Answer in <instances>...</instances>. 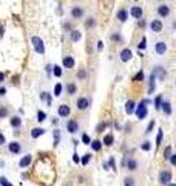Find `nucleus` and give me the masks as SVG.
Listing matches in <instances>:
<instances>
[{"instance_id": "1", "label": "nucleus", "mask_w": 176, "mask_h": 186, "mask_svg": "<svg viewBox=\"0 0 176 186\" xmlns=\"http://www.w3.org/2000/svg\"><path fill=\"white\" fill-rule=\"evenodd\" d=\"M31 42H33V45H34V50L39 53V54H43L45 53V46H43V40L40 39V37H37V36H34L33 39H31Z\"/></svg>"}, {"instance_id": "2", "label": "nucleus", "mask_w": 176, "mask_h": 186, "mask_svg": "<svg viewBox=\"0 0 176 186\" xmlns=\"http://www.w3.org/2000/svg\"><path fill=\"white\" fill-rule=\"evenodd\" d=\"M147 104H148V101H142L136 107V116H138L139 120H144L145 116H147Z\"/></svg>"}, {"instance_id": "3", "label": "nucleus", "mask_w": 176, "mask_h": 186, "mask_svg": "<svg viewBox=\"0 0 176 186\" xmlns=\"http://www.w3.org/2000/svg\"><path fill=\"white\" fill-rule=\"evenodd\" d=\"M170 180H171V172H170V171H161V172H159V183H161V184L165 186V184L171 183Z\"/></svg>"}, {"instance_id": "4", "label": "nucleus", "mask_w": 176, "mask_h": 186, "mask_svg": "<svg viewBox=\"0 0 176 186\" xmlns=\"http://www.w3.org/2000/svg\"><path fill=\"white\" fill-rule=\"evenodd\" d=\"M31 161H33V157L28 154V155H23L22 157V160L19 161V166L22 168V169H25V168H28L30 165H31Z\"/></svg>"}, {"instance_id": "5", "label": "nucleus", "mask_w": 176, "mask_h": 186, "mask_svg": "<svg viewBox=\"0 0 176 186\" xmlns=\"http://www.w3.org/2000/svg\"><path fill=\"white\" fill-rule=\"evenodd\" d=\"M8 149H9V152H11V154L17 155V154H20L22 146H20V143H19V141H13V143H9V144H8Z\"/></svg>"}, {"instance_id": "6", "label": "nucleus", "mask_w": 176, "mask_h": 186, "mask_svg": "<svg viewBox=\"0 0 176 186\" xmlns=\"http://www.w3.org/2000/svg\"><path fill=\"white\" fill-rule=\"evenodd\" d=\"M77 129H79V124H77L76 120H70V121L66 123V130H68L70 133H76Z\"/></svg>"}, {"instance_id": "7", "label": "nucleus", "mask_w": 176, "mask_h": 186, "mask_svg": "<svg viewBox=\"0 0 176 186\" xmlns=\"http://www.w3.org/2000/svg\"><path fill=\"white\" fill-rule=\"evenodd\" d=\"M150 30L152 31H155V33H159V31H162V22L161 20H152L150 22Z\"/></svg>"}, {"instance_id": "8", "label": "nucleus", "mask_w": 176, "mask_h": 186, "mask_svg": "<svg viewBox=\"0 0 176 186\" xmlns=\"http://www.w3.org/2000/svg\"><path fill=\"white\" fill-rule=\"evenodd\" d=\"M76 106H77V109H79V110H85V109H88V106H90V101H88L87 98H77V101H76Z\"/></svg>"}, {"instance_id": "9", "label": "nucleus", "mask_w": 176, "mask_h": 186, "mask_svg": "<svg viewBox=\"0 0 176 186\" xmlns=\"http://www.w3.org/2000/svg\"><path fill=\"white\" fill-rule=\"evenodd\" d=\"M158 14H159L161 17H167V16L170 14V6H168V5H159V6H158Z\"/></svg>"}, {"instance_id": "10", "label": "nucleus", "mask_w": 176, "mask_h": 186, "mask_svg": "<svg viewBox=\"0 0 176 186\" xmlns=\"http://www.w3.org/2000/svg\"><path fill=\"white\" fill-rule=\"evenodd\" d=\"M131 50H128V48H124L122 50V53H120V61L122 62H127V61H130L131 59Z\"/></svg>"}, {"instance_id": "11", "label": "nucleus", "mask_w": 176, "mask_h": 186, "mask_svg": "<svg viewBox=\"0 0 176 186\" xmlns=\"http://www.w3.org/2000/svg\"><path fill=\"white\" fill-rule=\"evenodd\" d=\"M57 113H59V116H62V118H65V116H68V115H70V107H68L66 104H62V106H59V110H57Z\"/></svg>"}, {"instance_id": "12", "label": "nucleus", "mask_w": 176, "mask_h": 186, "mask_svg": "<svg viewBox=\"0 0 176 186\" xmlns=\"http://www.w3.org/2000/svg\"><path fill=\"white\" fill-rule=\"evenodd\" d=\"M62 64H63L65 68H73L74 67V58L73 56H65L63 61H62Z\"/></svg>"}, {"instance_id": "13", "label": "nucleus", "mask_w": 176, "mask_h": 186, "mask_svg": "<svg viewBox=\"0 0 176 186\" xmlns=\"http://www.w3.org/2000/svg\"><path fill=\"white\" fill-rule=\"evenodd\" d=\"M71 16H73V19H81V17L84 16V9L79 8V6H74V8L71 9Z\"/></svg>"}, {"instance_id": "14", "label": "nucleus", "mask_w": 176, "mask_h": 186, "mask_svg": "<svg viewBox=\"0 0 176 186\" xmlns=\"http://www.w3.org/2000/svg\"><path fill=\"white\" fill-rule=\"evenodd\" d=\"M165 51H167V45H165V42H162V40L156 42V53H158V54H164Z\"/></svg>"}, {"instance_id": "15", "label": "nucleus", "mask_w": 176, "mask_h": 186, "mask_svg": "<svg viewBox=\"0 0 176 186\" xmlns=\"http://www.w3.org/2000/svg\"><path fill=\"white\" fill-rule=\"evenodd\" d=\"M116 17L119 19V22H125V20H127V17H128V13H127V9H125V8L119 9V13H117V16H116Z\"/></svg>"}, {"instance_id": "16", "label": "nucleus", "mask_w": 176, "mask_h": 186, "mask_svg": "<svg viewBox=\"0 0 176 186\" xmlns=\"http://www.w3.org/2000/svg\"><path fill=\"white\" fill-rule=\"evenodd\" d=\"M45 133V129H42V127H34L33 130H31V136L36 140V138H39L40 135H43Z\"/></svg>"}, {"instance_id": "17", "label": "nucleus", "mask_w": 176, "mask_h": 186, "mask_svg": "<svg viewBox=\"0 0 176 186\" xmlns=\"http://www.w3.org/2000/svg\"><path fill=\"white\" fill-rule=\"evenodd\" d=\"M161 109L164 110L165 115H171V104H170L168 101H164V102L161 104Z\"/></svg>"}, {"instance_id": "18", "label": "nucleus", "mask_w": 176, "mask_h": 186, "mask_svg": "<svg viewBox=\"0 0 176 186\" xmlns=\"http://www.w3.org/2000/svg\"><path fill=\"white\" fill-rule=\"evenodd\" d=\"M136 168H138V161H136L135 158H130V160L127 161V169H128V171H136Z\"/></svg>"}, {"instance_id": "19", "label": "nucleus", "mask_w": 176, "mask_h": 186, "mask_svg": "<svg viewBox=\"0 0 176 186\" xmlns=\"http://www.w3.org/2000/svg\"><path fill=\"white\" fill-rule=\"evenodd\" d=\"M125 112H127L128 115L135 112V101H131V99L127 101V104H125Z\"/></svg>"}, {"instance_id": "20", "label": "nucleus", "mask_w": 176, "mask_h": 186, "mask_svg": "<svg viewBox=\"0 0 176 186\" xmlns=\"http://www.w3.org/2000/svg\"><path fill=\"white\" fill-rule=\"evenodd\" d=\"M131 16H133L135 19H141V17H142V9H141L139 6H133V8H131Z\"/></svg>"}, {"instance_id": "21", "label": "nucleus", "mask_w": 176, "mask_h": 186, "mask_svg": "<svg viewBox=\"0 0 176 186\" xmlns=\"http://www.w3.org/2000/svg\"><path fill=\"white\" fill-rule=\"evenodd\" d=\"M155 78H156L155 73L150 75V85H148V93H150V95H152V93L155 91Z\"/></svg>"}, {"instance_id": "22", "label": "nucleus", "mask_w": 176, "mask_h": 186, "mask_svg": "<svg viewBox=\"0 0 176 186\" xmlns=\"http://www.w3.org/2000/svg\"><path fill=\"white\" fill-rule=\"evenodd\" d=\"M70 34H71V40H73V42H77V40H81V37H82V34H81L77 30H71Z\"/></svg>"}, {"instance_id": "23", "label": "nucleus", "mask_w": 176, "mask_h": 186, "mask_svg": "<svg viewBox=\"0 0 176 186\" xmlns=\"http://www.w3.org/2000/svg\"><path fill=\"white\" fill-rule=\"evenodd\" d=\"M105 146H111L113 143H114V138H113V135L111 133H107L105 136H104V141H102Z\"/></svg>"}, {"instance_id": "24", "label": "nucleus", "mask_w": 176, "mask_h": 186, "mask_svg": "<svg viewBox=\"0 0 176 186\" xmlns=\"http://www.w3.org/2000/svg\"><path fill=\"white\" fill-rule=\"evenodd\" d=\"M91 144V147H93V151H100V149H102V141H99V140H94V141H91L90 143Z\"/></svg>"}, {"instance_id": "25", "label": "nucleus", "mask_w": 176, "mask_h": 186, "mask_svg": "<svg viewBox=\"0 0 176 186\" xmlns=\"http://www.w3.org/2000/svg\"><path fill=\"white\" fill-rule=\"evenodd\" d=\"M153 73H155V75H159L161 79L165 78V72H164V68H162V67H156V68L153 70Z\"/></svg>"}, {"instance_id": "26", "label": "nucleus", "mask_w": 176, "mask_h": 186, "mask_svg": "<svg viewBox=\"0 0 176 186\" xmlns=\"http://www.w3.org/2000/svg\"><path fill=\"white\" fill-rule=\"evenodd\" d=\"M20 124H22V120L19 118V116H13L11 118V126L13 127H20Z\"/></svg>"}, {"instance_id": "27", "label": "nucleus", "mask_w": 176, "mask_h": 186, "mask_svg": "<svg viewBox=\"0 0 176 186\" xmlns=\"http://www.w3.org/2000/svg\"><path fill=\"white\" fill-rule=\"evenodd\" d=\"M66 90H68V95H74V93H76V84L70 82V84L66 85Z\"/></svg>"}, {"instance_id": "28", "label": "nucleus", "mask_w": 176, "mask_h": 186, "mask_svg": "<svg viewBox=\"0 0 176 186\" xmlns=\"http://www.w3.org/2000/svg\"><path fill=\"white\" fill-rule=\"evenodd\" d=\"M45 118H46V113H45L43 110H39V112H37V121L42 123V121H45Z\"/></svg>"}, {"instance_id": "29", "label": "nucleus", "mask_w": 176, "mask_h": 186, "mask_svg": "<svg viewBox=\"0 0 176 186\" xmlns=\"http://www.w3.org/2000/svg\"><path fill=\"white\" fill-rule=\"evenodd\" d=\"M161 104H162V96L159 95V96H156V99H155V109H156V110H161Z\"/></svg>"}, {"instance_id": "30", "label": "nucleus", "mask_w": 176, "mask_h": 186, "mask_svg": "<svg viewBox=\"0 0 176 186\" xmlns=\"http://www.w3.org/2000/svg\"><path fill=\"white\" fill-rule=\"evenodd\" d=\"M62 95V84H56L54 87V96H60Z\"/></svg>"}, {"instance_id": "31", "label": "nucleus", "mask_w": 176, "mask_h": 186, "mask_svg": "<svg viewBox=\"0 0 176 186\" xmlns=\"http://www.w3.org/2000/svg\"><path fill=\"white\" fill-rule=\"evenodd\" d=\"M161 143H162V129H159V132H158V136H156V146L159 147Z\"/></svg>"}, {"instance_id": "32", "label": "nucleus", "mask_w": 176, "mask_h": 186, "mask_svg": "<svg viewBox=\"0 0 176 186\" xmlns=\"http://www.w3.org/2000/svg\"><path fill=\"white\" fill-rule=\"evenodd\" d=\"M0 186H13V184L8 181L6 177H0Z\"/></svg>"}, {"instance_id": "33", "label": "nucleus", "mask_w": 176, "mask_h": 186, "mask_svg": "<svg viewBox=\"0 0 176 186\" xmlns=\"http://www.w3.org/2000/svg\"><path fill=\"white\" fill-rule=\"evenodd\" d=\"M6 116H8V109L0 107V118H6Z\"/></svg>"}, {"instance_id": "34", "label": "nucleus", "mask_w": 176, "mask_h": 186, "mask_svg": "<svg viewBox=\"0 0 176 186\" xmlns=\"http://www.w3.org/2000/svg\"><path fill=\"white\" fill-rule=\"evenodd\" d=\"M141 147H142V151H150V149H152V143H150V141H144Z\"/></svg>"}, {"instance_id": "35", "label": "nucleus", "mask_w": 176, "mask_h": 186, "mask_svg": "<svg viewBox=\"0 0 176 186\" xmlns=\"http://www.w3.org/2000/svg\"><path fill=\"white\" fill-rule=\"evenodd\" d=\"M90 160H91V155H90V154H85V155H84V158H82V165H84V166H87Z\"/></svg>"}, {"instance_id": "36", "label": "nucleus", "mask_w": 176, "mask_h": 186, "mask_svg": "<svg viewBox=\"0 0 176 186\" xmlns=\"http://www.w3.org/2000/svg\"><path fill=\"white\" fill-rule=\"evenodd\" d=\"M62 75V67H59V65H54V76H60Z\"/></svg>"}, {"instance_id": "37", "label": "nucleus", "mask_w": 176, "mask_h": 186, "mask_svg": "<svg viewBox=\"0 0 176 186\" xmlns=\"http://www.w3.org/2000/svg\"><path fill=\"white\" fill-rule=\"evenodd\" d=\"M82 143H84V144H90V143H91V140H90V136H88L87 133L82 135Z\"/></svg>"}, {"instance_id": "38", "label": "nucleus", "mask_w": 176, "mask_h": 186, "mask_svg": "<svg viewBox=\"0 0 176 186\" xmlns=\"http://www.w3.org/2000/svg\"><path fill=\"white\" fill-rule=\"evenodd\" d=\"M145 42H147V39L142 37V39H141V43H138V50H144V48H145Z\"/></svg>"}, {"instance_id": "39", "label": "nucleus", "mask_w": 176, "mask_h": 186, "mask_svg": "<svg viewBox=\"0 0 176 186\" xmlns=\"http://www.w3.org/2000/svg\"><path fill=\"white\" fill-rule=\"evenodd\" d=\"M171 155V147L168 146V147H165V152H164V158H168Z\"/></svg>"}, {"instance_id": "40", "label": "nucleus", "mask_w": 176, "mask_h": 186, "mask_svg": "<svg viewBox=\"0 0 176 186\" xmlns=\"http://www.w3.org/2000/svg\"><path fill=\"white\" fill-rule=\"evenodd\" d=\"M85 75H87V73H85V70H84V68H81V70H79V73H77V78H79V79H84V78H85Z\"/></svg>"}, {"instance_id": "41", "label": "nucleus", "mask_w": 176, "mask_h": 186, "mask_svg": "<svg viewBox=\"0 0 176 186\" xmlns=\"http://www.w3.org/2000/svg\"><path fill=\"white\" fill-rule=\"evenodd\" d=\"M59 136H60V135H59V130H54V138H56V140H54V146L59 144Z\"/></svg>"}, {"instance_id": "42", "label": "nucleus", "mask_w": 176, "mask_h": 186, "mask_svg": "<svg viewBox=\"0 0 176 186\" xmlns=\"http://www.w3.org/2000/svg\"><path fill=\"white\" fill-rule=\"evenodd\" d=\"M153 127H155V121H152V123H150V124H148V127H147V130H145V133H150V132H152V130H153Z\"/></svg>"}, {"instance_id": "43", "label": "nucleus", "mask_w": 176, "mask_h": 186, "mask_svg": "<svg viewBox=\"0 0 176 186\" xmlns=\"http://www.w3.org/2000/svg\"><path fill=\"white\" fill-rule=\"evenodd\" d=\"M142 79H144V73H142V72H139V73L135 76V79H133V81H142Z\"/></svg>"}, {"instance_id": "44", "label": "nucleus", "mask_w": 176, "mask_h": 186, "mask_svg": "<svg viewBox=\"0 0 176 186\" xmlns=\"http://www.w3.org/2000/svg\"><path fill=\"white\" fill-rule=\"evenodd\" d=\"M168 158H170V163H171V165L174 166V165H176V154H171Z\"/></svg>"}, {"instance_id": "45", "label": "nucleus", "mask_w": 176, "mask_h": 186, "mask_svg": "<svg viewBox=\"0 0 176 186\" xmlns=\"http://www.w3.org/2000/svg\"><path fill=\"white\" fill-rule=\"evenodd\" d=\"M6 143V138H5V135L3 133H0V146H3Z\"/></svg>"}, {"instance_id": "46", "label": "nucleus", "mask_w": 176, "mask_h": 186, "mask_svg": "<svg viewBox=\"0 0 176 186\" xmlns=\"http://www.w3.org/2000/svg\"><path fill=\"white\" fill-rule=\"evenodd\" d=\"M104 129H105V123H100V124L97 126V130H96V132H102Z\"/></svg>"}, {"instance_id": "47", "label": "nucleus", "mask_w": 176, "mask_h": 186, "mask_svg": "<svg viewBox=\"0 0 176 186\" xmlns=\"http://www.w3.org/2000/svg\"><path fill=\"white\" fill-rule=\"evenodd\" d=\"M87 27H94V20L93 19H90V20H87V23H85Z\"/></svg>"}, {"instance_id": "48", "label": "nucleus", "mask_w": 176, "mask_h": 186, "mask_svg": "<svg viewBox=\"0 0 176 186\" xmlns=\"http://www.w3.org/2000/svg\"><path fill=\"white\" fill-rule=\"evenodd\" d=\"M73 161H74V163H79V161H81V158H79L77 154H74V155H73Z\"/></svg>"}, {"instance_id": "49", "label": "nucleus", "mask_w": 176, "mask_h": 186, "mask_svg": "<svg viewBox=\"0 0 176 186\" xmlns=\"http://www.w3.org/2000/svg\"><path fill=\"white\" fill-rule=\"evenodd\" d=\"M102 48H104V43H102V40H99V42H97V50L100 51Z\"/></svg>"}, {"instance_id": "50", "label": "nucleus", "mask_w": 176, "mask_h": 186, "mask_svg": "<svg viewBox=\"0 0 176 186\" xmlns=\"http://www.w3.org/2000/svg\"><path fill=\"white\" fill-rule=\"evenodd\" d=\"M5 93H6V88L5 87H0V96H5Z\"/></svg>"}, {"instance_id": "51", "label": "nucleus", "mask_w": 176, "mask_h": 186, "mask_svg": "<svg viewBox=\"0 0 176 186\" xmlns=\"http://www.w3.org/2000/svg\"><path fill=\"white\" fill-rule=\"evenodd\" d=\"M111 39H113V40H120V36H119V34H113Z\"/></svg>"}, {"instance_id": "52", "label": "nucleus", "mask_w": 176, "mask_h": 186, "mask_svg": "<svg viewBox=\"0 0 176 186\" xmlns=\"http://www.w3.org/2000/svg\"><path fill=\"white\" fill-rule=\"evenodd\" d=\"M110 166L114 169V158H110Z\"/></svg>"}, {"instance_id": "53", "label": "nucleus", "mask_w": 176, "mask_h": 186, "mask_svg": "<svg viewBox=\"0 0 176 186\" xmlns=\"http://www.w3.org/2000/svg\"><path fill=\"white\" fill-rule=\"evenodd\" d=\"M3 33H5V28H3V27H0V37L3 36Z\"/></svg>"}, {"instance_id": "54", "label": "nucleus", "mask_w": 176, "mask_h": 186, "mask_svg": "<svg viewBox=\"0 0 176 186\" xmlns=\"http://www.w3.org/2000/svg\"><path fill=\"white\" fill-rule=\"evenodd\" d=\"M3 79H5V75H3L2 72H0V82H3Z\"/></svg>"}, {"instance_id": "55", "label": "nucleus", "mask_w": 176, "mask_h": 186, "mask_svg": "<svg viewBox=\"0 0 176 186\" xmlns=\"http://www.w3.org/2000/svg\"><path fill=\"white\" fill-rule=\"evenodd\" d=\"M165 186H176L174 183H168V184H165Z\"/></svg>"}, {"instance_id": "56", "label": "nucleus", "mask_w": 176, "mask_h": 186, "mask_svg": "<svg viewBox=\"0 0 176 186\" xmlns=\"http://www.w3.org/2000/svg\"><path fill=\"white\" fill-rule=\"evenodd\" d=\"M63 186H73V184H71V183H70V181H68V183H65V184H63Z\"/></svg>"}, {"instance_id": "57", "label": "nucleus", "mask_w": 176, "mask_h": 186, "mask_svg": "<svg viewBox=\"0 0 176 186\" xmlns=\"http://www.w3.org/2000/svg\"><path fill=\"white\" fill-rule=\"evenodd\" d=\"M125 186H130V184H127V183H125Z\"/></svg>"}]
</instances>
